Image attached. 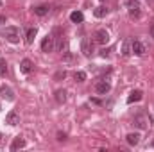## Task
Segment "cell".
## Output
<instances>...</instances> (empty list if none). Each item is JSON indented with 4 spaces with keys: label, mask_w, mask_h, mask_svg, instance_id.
I'll return each mask as SVG.
<instances>
[{
    "label": "cell",
    "mask_w": 154,
    "mask_h": 152,
    "mask_svg": "<svg viewBox=\"0 0 154 152\" xmlns=\"http://www.w3.org/2000/svg\"><path fill=\"white\" fill-rule=\"evenodd\" d=\"M0 97L5 100H14V93L9 86H0Z\"/></svg>",
    "instance_id": "30bf717a"
},
{
    "label": "cell",
    "mask_w": 154,
    "mask_h": 152,
    "mask_svg": "<svg viewBox=\"0 0 154 152\" xmlns=\"http://www.w3.org/2000/svg\"><path fill=\"white\" fill-rule=\"evenodd\" d=\"M0 138H2V134H0Z\"/></svg>",
    "instance_id": "f546056e"
},
{
    "label": "cell",
    "mask_w": 154,
    "mask_h": 152,
    "mask_svg": "<svg viewBox=\"0 0 154 152\" xmlns=\"http://www.w3.org/2000/svg\"><path fill=\"white\" fill-rule=\"evenodd\" d=\"M131 43H133L131 39H125V41H124V45H122V56H124V57H127V56L131 54Z\"/></svg>",
    "instance_id": "ac0fdd59"
},
{
    "label": "cell",
    "mask_w": 154,
    "mask_h": 152,
    "mask_svg": "<svg viewBox=\"0 0 154 152\" xmlns=\"http://www.w3.org/2000/svg\"><path fill=\"white\" fill-rule=\"evenodd\" d=\"M56 48V45H54V36H45L43 41H41V50L43 52H52Z\"/></svg>",
    "instance_id": "5b68a950"
},
{
    "label": "cell",
    "mask_w": 154,
    "mask_h": 152,
    "mask_svg": "<svg viewBox=\"0 0 154 152\" xmlns=\"http://www.w3.org/2000/svg\"><path fill=\"white\" fill-rule=\"evenodd\" d=\"M133 123L138 127V129H147L149 127V123H151V118L147 116V114H143V113H140V114H136L134 116V120H133Z\"/></svg>",
    "instance_id": "6da1fadb"
},
{
    "label": "cell",
    "mask_w": 154,
    "mask_h": 152,
    "mask_svg": "<svg viewBox=\"0 0 154 152\" xmlns=\"http://www.w3.org/2000/svg\"><path fill=\"white\" fill-rule=\"evenodd\" d=\"M32 61L31 59H23L22 63H20V70H22V74H31L32 72Z\"/></svg>",
    "instance_id": "8fae6325"
},
{
    "label": "cell",
    "mask_w": 154,
    "mask_h": 152,
    "mask_svg": "<svg viewBox=\"0 0 154 152\" xmlns=\"http://www.w3.org/2000/svg\"><path fill=\"white\" fill-rule=\"evenodd\" d=\"M151 38L154 39V23H152V25H151Z\"/></svg>",
    "instance_id": "484cf974"
},
{
    "label": "cell",
    "mask_w": 154,
    "mask_h": 152,
    "mask_svg": "<svg viewBox=\"0 0 154 152\" xmlns=\"http://www.w3.org/2000/svg\"><path fill=\"white\" fill-rule=\"evenodd\" d=\"M125 141H127L131 147H134V145L140 143V134H138V132H129V134L125 136Z\"/></svg>",
    "instance_id": "4fadbf2b"
},
{
    "label": "cell",
    "mask_w": 154,
    "mask_h": 152,
    "mask_svg": "<svg viewBox=\"0 0 154 152\" xmlns=\"http://www.w3.org/2000/svg\"><path fill=\"white\" fill-rule=\"evenodd\" d=\"M65 77H66V72H65V70L56 72V81H61V79H65Z\"/></svg>",
    "instance_id": "603a6c76"
},
{
    "label": "cell",
    "mask_w": 154,
    "mask_h": 152,
    "mask_svg": "<svg viewBox=\"0 0 154 152\" xmlns=\"http://www.w3.org/2000/svg\"><path fill=\"white\" fill-rule=\"evenodd\" d=\"M152 147H154V141H152Z\"/></svg>",
    "instance_id": "83f0119b"
},
{
    "label": "cell",
    "mask_w": 154,
    "mask_h": 152,
    "mask_svg": "<svg viewBox=\"0 0 154 152\" xmlns=\"http://www.w3.org/2000/svg\"><path fill=\"white\" fill-rule=\"evenodd\" d=\"M108 41H109V34H108L106 29H99V31H95V34H93V43L106 45Z\"/></svg>",
    "instance_id": "3957f363"
},
{
    "label": "cell",
    "mask_w": 154,
    "mask_h": 152,
    "mask_svg": "<svg viewBox=\"0 0 154 152\" xmlns=\"http://www.w3.org/2000/svg\"><path fill=\"white\" fill-rule=\"evenodd\" d=\"M100 56H102V57H108V56H109V48H102V50H100Z\"/></svg>",
    "instance_id": "cb8c5ba5"
},
{
    "label": "cell",
    "mask_w": 154,
    "mask_h": 152,
    "mask_svg": "<svg viewBox=\"0 0 154 152\" xmlns=\"http://www.w3.org/2000/svg\"><path fill=\"white\" fill-rule=\"evenodd\" d=\"M32 13L38 16H45L48 13V5H36V7H32Z\"/></svg>",
    "instance_id": "e0dca14e"
},
{
    "label": "cell",
    "mask_w": 154,
    "mask_h": 152,
    "mask_svg": "<svg viewBox=\"0 0 154 152\" xmlns=\"http://www.w3.org/2000/svg\"><path fill=\"white\" fill-rule=\"evenodd\" d=\"M36 34H38V29H36V27L27 29V32H25V41H27V43H32L34 38H36Z\"/></svg>",
    "instance_id": "9a60e30c"
},
{
    "label": "cell",
    "mask_w": 154,
    "mask_h": 152,
    "mask_svg": "<svg viewBox=\"0 0 154 152\" xmlns=\"http://www.w3.org/2000/svg\"><path fill=\"white\" fill-rule=\"evenodd\" d=\"M5 123H9V125H18V123H20V114L16 113V111H9L7 116H5Z\"/></svg>",
    "instance_id": "9c48e42d"
},
{
    "label": "cell",
    "mask_w": 154,
    "mask_h": 152,
    "mask_svg": "<svg viewBox=\"0 0 154 152\" xmlns=\"http://www.w3.org/2000/svg\"><path fill=\"white\" fill-rule=\"evenodd\" d=\"M70 20H72L74 23H81V22L84 20V16H82V13H81V11H74V13L70 14Z\"/></svg>",
    "instance_id": "ffe728a7"
},
{
    "label": "cell",
    "mask_w": 154,
    "mask_h": 152,
    "mask_svg": "<svg viewBox=\"0 0 154 152\" xmlns=\"http://www.w3.org/2000/svg\"><path fill=\"white\" fill-rule=\"evenodd\" d=\"M4 36L9 43H18L20 41V31H18V27H7Z\"/></svg>",
    "instance_id": "7a4b0ae2"
},
{
    "label": "cell",
    "mask_w": 154,
    "mask_h": 152,
    "mask_svg": "<svg viewBox=\"0 0 154 152\" xmlns=\"http://www.w3.org/2000/svg\"><path fill=\"white\" fill-rule=\"evenodd\" d=\"M142 97H143V93H142L140 90H134V91H131V95L127 97V104H133V102H140V100H142Z\"/></svg>",
    "instance_id": "7c38bea8"
},
{
    "label": "cell",
    "mask_w": 154,
    "mask_h": 152,
    "mask_svg": "<svg viewBox=\"0 0 154 152\" xmlns=\"http://www.w3.org/2000/svg\"><path fill=\"white\" fill-rule=\"evenodd\" d=\"M57 140H59V141L66 140V134H65V132H57Z\"/></svg>",
    "instance_id": "d4e9b609"
},
{
    "label": "cell",
    "mask_w": 154,
    "mask_h": 152,
    "mask_svg": "<svg viewBox=\"0 0 154 152\" xmlns=\"http://www.w3.org/2000/svg\"><path fill=\"white\" fill-rule=\"evenodd\" d=\"M75 81H77V82L86 81V74H84V72H75Z\"/></svg>",
    "instance_id": "7402d4cb"
},
{
    "label": "cell",
    "mask_w": 154,
    "mask_h": 152,
    "mask_svg": "<svg viewBox=\"0 0 154 152\" xmlns=\"http://www.w3.org/2000/svg\"><path fill=\"white\" fill-rule=\"evenodd\" d=\"M108 13H109V11H108V7H104V5H99V7L93 9V14H95L97 18H104Z\"/></svg>",
    "instance_id": "2e32d148"
},
{
    "label": "cell",
    "mask_w": 154,
    "mask_h": 152,
    "mask_svg": "<svg viewBox=\"0 0 154 152\" xmlns=\"http://www.w3.org/2000/svg\"><path fill=\"white\" fill-rule=\"evenodd\" d=\"M81 50H82V54L86 56V57H91V54H93V41L88 38L82 39V43H81Z\"/></svg>",
    "instance_id": "277c9868"
},
{
    "label": "cell",
    "mask_w": 154,
    "mask_h": 152,
    "mask_svg": "<svg viewBox=\"0 0 154 152\" xmlns=\"http://www.w3.org/2000/svg\"><path fill=\"white\" fill-rule=\"evenodd\" d=\"M25 147V140L23 138H14L13 140V143H11V150H18V149H23Z\"/></svg>",
    "instance_id": "5bb4252c"
},
{
    "label": "cell",
    "mask_w": 154,
    "mask_h": 152,
    "mask_svg": "<svg viewBox=\"0 0 154 152\" xmlns=\"http://www.w3.org/2000/svg\"><path fill=\"white\" fill-rule=\"evenodd\" d=\"M127 7H129V16H133V18H138L140 16V4H138V0H131L129 4H127Z\"/></svg>",
    "instance_id": "8992f818"
},
{
    "label": "cell",
    "mask_w": 154,
    "mask_h": 152,
    "mask_svg": "<svg viewBox=\"0 0 154 152\" xmlns=\"http://www.w3.org/2000/svg\"><path fill=\"white\" fill-rule=\"evenodd\" d=\"M2 23H5V16H2V14H0V25H2Z\"/></svg>",
    "instance_id": "4316f807"
},
{
    "label": "cell",
    "mask_w": 154,
    "mask_h": 152,
    "mask_svg": "<svg viewBox=\"0 0 154 152\" xmlns=\"http://www.w3.org/2000/svg\"><path fill=\"white\" fill-rule=\"evenodd\" d=\"M131 52H134L136 56H143V54H145V47H143V43L134 39V41L131 43Z\"/></svg>",
    "instance_id": "52a82bcc"
},
{
    "label": "cell",
    "mask_w": 154,
    "mask_h": 152,
    "mask_svg": "<svg viewBox=\"0 0 154 152\" xmlns=\"http://www.w3.org/2000/svg\"><path fill=\"white\" fill-rule=\"evenodd\" d=\"M5 72H7V65H5V59H2V57H0V77L5 75Z\"/></svg>",
    "instance_id": "44dd1931"
},
{
    "label": "cell",
    "mask_w": 154,
    "mask_h": 152,
    "mask_svg": "<svg viewBox=\"0 0 154 152\" xmlns=\"http://www.w3.org/2000/svg\"><path fill=\"white\" fill-rule=\"evenodd\" d=\"M109 90H111V86H109V82H106V81H100V82L95 84V91H97L99 95H106Z\"/></svg>",
    "instance_id": "ba28073f"
},
{
    "label": "cell",
    "mask_w": 154,
    "mask_h": 152,
    "mask_svg": "<svg viewBox=\"0 0 154 152\" xmlns=\"http://www.w3.org/2000/svg\"><path fill=\"white\" fill-rule=\"evenodd\" d=\"M102 2H106V0H102Z\"/></svg>",
    "instance_id": "4dcf8cb0"
},
{
    "label": "cell",
    "mask_w": 154,
    "mask_h": 152,
    "mask_svg": "<svg viewBox=\"0 0 154 152\" xmlns=\"http://www.w3.org/2000/svg\"><path fill=\"white\" fill-rule=\"evenodd\" d=\"M65 100H66V91L65 90H57L56 91V102L57 104H63Z\"/></svg>",
    "instance_id": "d6986e66"
},
{
    "label": "cell",
    "mask_w": 154,
    "mask_h": 152,
    "mask_svg": "<svg viewBox=\"0 0 154 152\" xmlns=\"http://www.w3.org/2000/svg\"><path fill=\"white\" fill-rule=\"evenodd\" d=\"M0 4H2V0H0Z\"/></svg>",
    "instance_id": "f1b7e54d"
}]
</instances>
